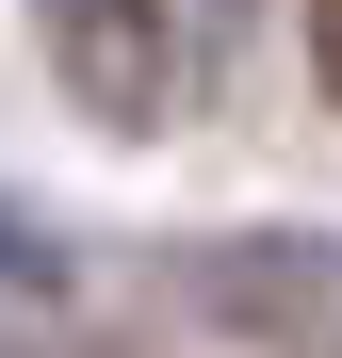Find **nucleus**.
<instances>
[{
    "mask_svg": "<svg viewBox=\"0 0 342 358\" xmlns=\"http://www.w3.org/2000/svg\"><path fill=\"white\" fill-rule=\"evenodd\" d=\"M33 17H49L66 98L114 114V131H163V114L212 98V33H228V0H33Z\"/></svg>",
    "mask_w": 342,
    "mask_h": 358,
    "instance_id": "f257e3e1",
    "label": "nucleus"
},
{
    "mask_svg": "<svg viewBox=\"0 0 342 358\" xmlns=\"http://www.w3.org/2000/svg\"><path fill=\"white\" fill-rule=\"evenodd\" d=\"M0 293H49V245H33L17 212H0Z\"/></svg>",
    "mask_w": 342,
    "mask_h": 358,
    "instance_id": "f03ea898",
    "label": "nucleus"
},
{
    "mask_svg": "<svg viewBox=\"0 0 342 358\" xmlns=\"http://www.w3.org/2000/svg\"><path fill=\"white\" fill-rule=\"evenodd\" d=\"M310 66H326V82H342V0H310Z\"/></svg>",
    "mask_w": 342,
    "mask_h": 358,
    "instance_id": "7ed1b4c3",
    "label": "nucleus"
}]
</instances>
